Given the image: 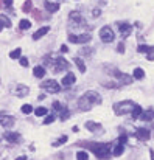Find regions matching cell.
<instances>
[{
  "label": "cell",
  "mask_w": 154,
  "mask_h": 160,
  "mask_svg": "<svg viewBox=\"0 0 154 160\" xmlns=\"http://www.w3.org/2000/svg\"><path fill=\"white\" fill-rule=\"evenodd\" d=\"M101 103V97L98 92H94V90H89L86 92L80 100H78V106L81 107L83 110H89L94 104H100Z\"/></svg>",
  "instance_id": "obj_1"
},
{
  "label": "cell",
  "mask_w": 154,
  "mask_h": 160,
  "mask_svg": "<svg viewBox=\"0 0 154 160\" xmlns=\"http://www.w3.org/2000/svg\"><path fill=\"white\" fill-rule=\"evenodd\" d=\"M90 149H92V152L98 159H101V160L109 159V156H110V146L106 145V143H94L90 146Z\"/></svg>",
  "instance_id": "obj_2"
},
{
  "label": "cell",
  "mask_w": 154,
  "mask_h": 160,
  "mask_svg": "<svg viewBox=\"0 0 154 160\" xmlns=\"http://www.w3.org/2000/svg\"><path fill=\"white\" fill-rule=\"evenodd\" d=\"M47 64H49L51 68L54 70V73H59V72H62V70H67V68H69V62H67L64 58H61V56H56L54 59H49V61H47Z\"/></svg>",
  "instance_id": "obj_3"
},
{
  "label": "cell",
  "mask_w": 154,
  "mask_h": 160,
  "mask_svg": "<svg viewBox=\"0 0 154 160\" xmlns=\"http://www.w3.org/2000/svg\"><path fill=\"white\" fill-rule=\"evenodd\" d=\"M134 103L132 101H129V100H126V101H120V103H117V104H114V112L117 113V115H125V113H129L132 109H134Z\"/></svg>",
  "instance_id": "obj_4"
},
{
  "label": "cell",
  "mask_w": 154,
  "mask_h": 160,
  "mask_svg": "<svg viewBox=\"0 0 154 160\" xmlns=\"http://www.w3.org/2000/svg\"><path fill=\"white\" fill-rule=\"evenodd\" d=\"M92 36L89 33H84V34H70L69 36V42L72 44H86V42H90Z\"/></svg>",
  "instance_id": "obj_5"
},
{
  "label": "cell",
  "mask_w": 154,
  "mask_h": 160,
  "mask_svg": "<svg viewBox=\"0 0 154 160\" xmlns=\"http://www.w3.org/2000/svg\"><path fill=\"white\" fill-rule=\"evenodd\" d=\"M100 38H101L103 42L110 44V42L115 39V34H114V31H112L110 27H103L101 30H100Z\"/></svg>",
  "instance_id": "obj_6"
},
{
  "label": "cell",
  "mask_w": 154,
  "mask_h": 160,
  "mask_svg": "<svg viewBox=\"0 0 154 160\" xmlns=\"http://www.w3.org/2000/svg\"><path fill=\"white\" fill-rule=\"evenodd\" d=\"M45 92H49V93H58L59 90H61V86L54 81V79H47V81H44V84L41 86Z\"/></svg>",
  "instance_id": "obj_7"
},
{
  "label": "cell",
  "mask_w": 154,
  "mask_h": 160,
  "mask_svg": "<svg viewBox=\"0 0 154 160\" xmlns=\"http://www.w3.org/2000/svg\"><path fill=\"white\" fill-rule=\"evenodd\" d=\"M69 19H70V22H72V25H73V27H84V25H86V20H84V17H83V16L78 12V11H73V12H70Z\"/></svg>",
  "instance_id": "obj_8"
},
{
  "label": "cell",
  "mask_w": 154,
  "mask_h": 160,
  "mask_svg": "<svg viewBox=\"0 0 154 160\" xmlns=\"http://www.w3.org/2000/svg\"><path fill=\"white\" fill-rule=\"evenodd\" d=\"M14 117L11 115H6V113H0V124L5 126V128H13L14 126Z\"/></svg>",
  "instance_id": "obj_9"
},
{
  "label": "cell",
  "mask_w": 154,
  "mask_h": 160,
  "mask_svg": "<svg viewBox=\"0 0 154 160\" xmlns=\"http://www.w3.org/2000/svg\"><path fill=\"white\" fill-rule=\"evenodd\" d=\"M117 25H118V30H120V33H121V36H123V38H126V36H129V34H131V31H132V27H131L129 23L118 22Z\"/></svg>",
  "instance_id": "obj_10"
},
{
  "label": "cell",
  "mask_w": 154,
  "mask_h": 160,
  "mask_svg": "<svg viewBox=\"0 0 154 160\" xmlns=\"http://www.w3.org/2000/svg\"><path fill=\"white\" fill-rule=\"evenodd\" d=\"M75 79H76V78H75V75L69 72V73H67V75L62 78L61 84H62L64 87H70V86H73V84H75Z\"/></svg>",
  "instance_id": "obj_11"
},
{
  "label": "cell",
  "mask_w": 154,
  "mask_h": 160,
  "mask_svg": "<svg viewBox=\"0 0 154 160\" xmlns=\"http://www.w3.org/2000/svg\"><path fill=\"white\" fill-rule=\"evenodd\" d=\"M136 135H137V138L139 140H143V142H146V140H150V131L148 129H145V128H139L137 131H136Z\"/></svg>",
  "instance_id": "obj_12"
},
{
  "label": "cell",
  "mask_w": 154,
  "mask_h": 160,
  "mask_svg": "<svg viewBox=\"0 0 154 160\" xmlns=\"http://www.w3.org/2000/svg\"><path fill=\"white\" fill-rule=\"evenodd\" d=\"M3 138H5L6 142H9V143H17L19 138H20V135H19L17 132H5V134H3Z\"/></svg>",
  "instance_id": "obj_13"
},
{
  "label": "cell",
  "mask_w": 154,
  "mask_h": 160,
  "mask_svg": "<svg viewBox=\"0 0 154 160\" xmlns=\"http://www.w3.org/2000/svg\"><path fill=\"white\" fill-rule=\"evenodd\" d=\"M140 53H148V59L154 61V47H148V45H140L139 47Z\"/></svg>",
  "instance_id": "obj_14"
},
{
  "label": "cell",
  "mask_w": 154,
  "mask_h": 160,
  "mask_svg": "<svg viewBox=\"0 0 154 160\" xmlns=\"http://www.w3.org/2000/svg\"><path fill=\"white\" fill-rule=\"evenodd\" d=\"M49 31H50V28H49V27H42L41 30H38V31L33 34V39H34V41H38V39H41L42 36H45Z\"/></svg>",
  "instance_id": "obj_15"
},
{
  "label": "cell",
  "mask_w": 154,
  "mask_h": 160,
  "mask_svg": "<svg viewBox=\"0 0 154 160\" xmlns=\"http://www.w3.org/2000/svg\"><path fill=\"white\" fill-rule=\"evenodd\" d=\"M121 82H125V84H131V81H132V78L131 76H128V75H125V73H120V72H115L114 73Z\"/></svg>",
  "instance_id": "obj_16"
},
{
  "label": "cell",
  "mask_w": 154,
  "mask_h": 160,
  "mask_svg": "<svg viewBox=\"0 0 154 160\" xmlns=\"http://www.w3.org/2000/svg\"><path fill=\"white\" fill-rule=\"evenodd\" d=\"M140 117H142V120H143V121H153L154 120V110L153 109H148L146 112H142V115H140Z\"/></svg>",
  "instance_id": "obj_17"
},
{
  "label": "cell",
  "mask_w": 154,
  "mask_h": 160,
  "mask_svg": "<svg viewBox=\"0 0 154 160\" xmlns=\"http://www.w3.org/2000/svg\"><path fill=\"white\" fill-rule=\"evenodd\" d=\"M27 93H28V87H25V86H22V84H19V86L16 87V95H17L19 98L25 97Z\"/></svg>",
  "instance_id": "obj_18"
},
{
  "label": "cell",
  "mask_w": 154,
  "mask_h": 160,
  "mask_svg": "<svg viewBox=\"0 0 154 160\" xmlns=\"http://www.w3.org/2000/svg\"><path fill=\"white\" fill-rule=\"evenodd\" d=\"M9 27H11V22H9V19H8L6 16L0 14V31H2L3 28H9Z\"/></svg>",
  "instance_id": "obj_19"
},
{
  "label": "cell",
  "mask_w": 154,
  "mask_h": 160,
  "mask_svg": "<svg viewBox=\"0 0 154 160\" xmlns=\"http://www.w3.org/2000/svg\"><path fill=\"white\" fill-rule=\"evenodd\" d=\"M33 75H34L36 78H44V75H45V68H44L42 65H38V67H34Z\"/></svg>",
  "instance_id": "obj_20"
},
{
  "label": "cell",
  "mask_w": 154,
  "mask_h": 160,
  "mask_svg": "<svg viewBox=\"0 0 154 160\" xmlns=\"http://www.w3.org/2000/svg\"><path fill=\"white\" fill-rule=\"evenodd\" d=\"M19 28H20V30H28V28H31V22H30L28 19H22V20L19 22Z\"/></svg>",
  "instance_id": "obj_21"
},
{
  "label": "cell",
  "mask_w": 154,
  "mask_h": 160,
  "mask_svg": "<svg viewBox=\"0 0 154 160\" xmlns=\"http://www.w3.org/2000/svg\"><path fill=\"white\" fill-rule=\"evenodd\" d=\"M45 8L50 11V12H56L59 9V5L58 3H51V2H45Z\"/></svg>",
  "instance_id": "obj_22"
},
{
  "label": "cell",
  "mask_w": 154,
  "mask_h": 160,
  "mask_svg": "<svg viewBox=\"0 0 154 160\" xmlns=\"http://www.w3.org/2000/svg\"><path fill=\"white\" fill-rule=\"evenodd\" d=\"M73 61H75V64H76V67H78V68L81 70V73H84V72H86V64L83 62V59H80V58H75Z\"/></svg>",
  "instance_id": "obj_23"
},
{
  "label": "cell",
  "mask_w": 154,
  "mask_h": 160,
  "mask_svg": "<svg viewBox=\"0 0 154 160\" xmlns=\"http://www.w3.org/2000/svg\"><path fill=\"white\" fill-rule=\"evenodd\" d=\"M131 113H132V118H134V120H136V118H139V117L142 115V107L136 104V106H134V109L131 110Z\"/></svg>",
  "instance_id": "obj_24"
},
{
  "label": "cell",
  "mask_w": 154,
  "mask_h": 160,
  "mask_svg": "<svg viewBox=\"0 0 154 160\" xmlns=\"http://www.w3.org/2000/svg\"><path fill=\"white\" fill-rule=\"evenodd\" d=\"M143 76H145L143 68H136V70H134V78H136V79H143Z\"/></svg>",
  "instance_id": "obj_25"
},
{
  "label": "cell",
  "mask_w": 154,
  "mask_h": 160,
  "mask_svg": "<svg viewBox=\"0 0 154 160\" xmlns=\"http://www.w3.org/2000/svg\"><path fill=\"white\" fill-rule=\"evenodd\" d=\"M47 112H49V110H47L45 107H38V109L34 110V115H36V117H45Z\"/></svg>",
  "instance_id": "obj_26"
},
{
  "label": "cell",
  "mask_w": 154,
  "mask_h": 160,
  "mask_svg": "<svg viewBox=\"0 0 154 160\" xmlns=\"http://www.w3.org/2000/svg\"><path fill=\"white\" fill-rule=\"evenodd\" d=\"M112 154H114V156H117V157H118V156H121V154H123V143H118V145L114 148V152H112Z\"/></svg>",
  "instance_id": "obj_27"
},
{
  "label": "cell",
  "mask_w": 154,
  "mask_h": 160,
  "mask_svg": "<svg viewBox=\"0 0 154 160\" xmlns=\"http://www.w3.org/2000/svg\"><path fill=\"white\" fill-rule=\"evenodd\" d=\"M86 128H87L89 131H97V129H100V124H98V123H92V121H87V123H86Z\"/></svg>",
  "instance_id": "obj_28"
},
{
  "label": "cell",
  "mask_w": 154,
  "mask_h": 160,
  "mask_svg": "<svg viewBox=\"0 0 154 160\" xmlns=\"http://www.w3.org/2000/svg\"><path fill=\"white\" fill-rule=\"evenodd\" d=\"M69 115H70V112L67 110V107H64V109L59 112V118H61L62 121H64V120H67V118H69Z\"/></svg>",
  "instance_id": "obj_29"
},
{
  "label": "cell",
  "mask_w": 154,
  "mask_h": 160,
  "mask_svg": "<svg viewBox=\"0 0 154 160\" xmlns=\"http://www.w3.org/2000/svg\"><path fill=\"white\" fill-rule=\"evenodd\" d=\"M76 159L78 160H89V156H87L86 151H80V152H76Z\"/></svg>",
  "instance_id": "obj_30"
},
{
  "label": "cell",
  "mask_w": 154,
  "mask_h": 160,
  "mask_svg": "<svg viewBox=\"0 0 154 160\" xmlns=\"http://www.w3.org/2000/svg\"><path fill=\"white\" fill-rule=\"evenodd\" d=\"M20 54H22V50H20V48H16V50H13V52L9 53V58H11V59H17Z\"/></svg>",
  "instance_id": "obj_31"
},
{
  "label": "cell",
  "mask_w": 154,
  "mask_h": 160,
  "mask_svg": "<svg viewBox=\"0 0 154 160\" xmlns=\"http://www.w3.org/2000/svg\"><path fill=\"white\" fill-rule=\"evenodd\" d=\"M53 109H54V112H58V113H59V112H61V110L64 109V106H62L61 103H58V101H54V103H53Z\"/></svg>",
  "instance_id": "obj_32"
},
{
  "label": "cell",
  "mask_w": 154,
  "mask_h": 160,
  "mask_svg": "<svg viewBox=\"0 0 154 160\" xmlns=\"http://www.w3.org/2000/svg\"><path fill=\"white\" fill-rule=\"evenodd\" d=\"M65 142H67V135H64V137H61L58 142H54L53 146H59V145H62V143H65Z\"/></svg>",
  "instance_id": "obj_33"
},
{
  "label": "cell",
  "mask_w": 154,
  "mask_h": 160,
  "mask_svg": "<svg viewBox=\"0 0 154 160\" xmlns=\"http://www.w3.org/2000/svg\"><path fill=\"white\" fill-rule=\"evenodd\" d=\"M31 110H33V107L30 106V104H23L22 106V112L23 113H31Z\"/></svg>",
  "instance_id": "obj_34"
},
{
  "label": "cell",
  "mask_w": 154,
  "mask_h": 160,
  "mask_svg": "<svg viewBox=\"0 0 154 160\" xmlns=\"http://www.w3.org/2000/svg\"><path fill=\"white\" fill-rule=\"evenodd\" d=\"M53 121H54V117H53V115H49V117L44 120V123H45V124H50V123H53Z\"/></svg>",
  "instance_id": "obj_35"
},
{
  "label": "cell",
  "mask_w": 154,
  "mask_h": 160,
  "mask_svg": "<svg viewBox=\"0 0 154 160\" xmlns=\"http://www.w3.org/2000/svg\"><path fill=\"white\" fill-rule=\"evenodd\" d=\"M30 6H31V2H30V0H27V3H25V6H23V11H25V12L31 11V9H30Z\"/></svg>",
  "instance_id": "obj_36"
},
{
  "label": "cell",
  "mask_w": 154,
  "mask_h": 160,
  "mask_svg": "<svg viewBox=\"0 0 154 160\" xmlns=\"http://www.w3.org/2000/svg\"><path fill=\"white\" fill-rule=\"evenodd\" d=\"M20 65L22 67H28V59L27 58H20Z\"/></svg>",
  "instance_id": "obj_37"
},
{
  "label": "cell",
  "mask_w": 154,
  "mask_h": 160,
  "mask_svg": "<svg viewBox=\"0 0 154 160\" xmlns=\"http://www.w3.org/2000/svg\"><path fill=\"white\" fill-rule=\"evenodd\" d=\"M118 143H123V145H125V143H126V135H121V137L118 138Z\"/></svg>",
  "instance_id": "obj_38"
},
{
  "label": "cell",
  "mask_w": 154,
  "mask_h": 160,
  "mask_svg": "<svg viewBox=\"0 0 154 160\" xmlns=\"http://www.w3.org/2000/svg\"><path fill=\"white\" fill-rule=\"evenodd\" d=\"M67 52H69L67 45H61V53H67Z\"/></svg>",
  "instance_id": "obj_39"
},
{
  "label": "cell",
  "mask_w": 154,
  "mask_h": 160,
  "mask_svg": "<svg viewBox=\"0 0 154 160\" xmlns=\"http://www.w3.org/2000/svg\"><path fill=\"white\" fill-rule=\"evenodd\" d=\"M3 5L5 6H11L13 5V0H3Z\"/></svg>",
  "instance_id": "obj_40"
},
{
  "label": "cell",
  "mask_w": 154,
  "mask_h": 160,
  "mask_svg": "<svg viewBox=\"0 0 154 160\" xmlns=\"http://www.w3.org/2000/svg\"><path fill=\"white\" fill-rule=\"evenodd\" d=\"M92 16H94V17H98V16H100V9H95V11H92Z\"/></svg>",
  "instance_id": "obj_41"
},
{
  "label": "cell",
  "mask_w": 154,
  "mask_h": 160,
  "mask_svg": "<svg viewBox=\"0 0 154 160\" xmlns=\"http://www.w3.org/2000/svg\"><path fill=\"white\" fill-rule=\"evenodd\" d=\"M117 50H118L120 53H123V52H125V48H123V44H118V48H117Z\"/></svg>",
  "instance_id": "obj_42"
},
{
  "label": "cell",
  "mask_w": 154,
  "mask_h": 160,
  "mask_svg": "<svg viewBox=\"0 0 154 160\" xmlns=\"http://www.w3.org/2000/svg\"><path fill=\"white\" fill-rule=\"evenodd\" d=\"M25 159H27V157H23V156H20V157H17V159H16V160H25Z\"/></svg>",
  "instance_id": "obj_43"
}]
</instances>
